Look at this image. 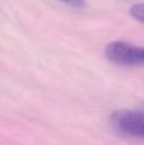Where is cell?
I'll use <instances>...</instances> for the list:
<instances>
[{
  "instance_id": "7a4b0ae2",
  "label": "cell",
  "mask_w": 144,
  "mask_h": 145,
  "mask_svg": "<svg viewBox=\"0 0 144 145\" xmlns=\"http://www.w3.org/2000/svg\"><path fill=\"white\" fill-rule=\"evenodd\" d=\"M111 120L117 133L130 138L144 139V111H117Z\"/></svg>"
},
{
  "instance_id": "277c9868",
  "label": "cell",
  "mask_w": 144,
  "mask_h": 145,
  "mask_svg": "<svg viewBox=\"0 0 144 145\" xmlns=\"http://www.w3.org/2000/svg\"><path fill=\"white\" fill-rule=\"evenodd\" d=\"M58 1L64 3L71 8H83L86 5V0H58Z\"/></svg>"
},
{
  "instance_id": "6da1fadb",
  "label": "cell",
  "mask_w": 144,
  "mask_h": 145,
  "mask_svg": "<svg viewBox=\"0 0 144 145\" xmlns=\"http://www.w3.org/2000/svg\"><path fill=\"white\" fill-rule=\"evenodd\" d=\"M105 56L120 66H144V47L122 41L110 42L105 48Z\"/></svg>"
},
{
  "instance_id": "3957f363",
  "label": "cell",
  "mask_w": 144,
  "mask_h": 145,
  "mask_svg": "<svg viewBox=\"0 0 144 145\" xmlns=\"http://www.w3.org/2000/svg\"><path fill=\"white\" fill-rule=\"evenodd\" d=\"M129 13L135 20H138V22H140L144 24V4L143 3L134 4L132 8H130Z\"/></svg>"
}]
</instances>
